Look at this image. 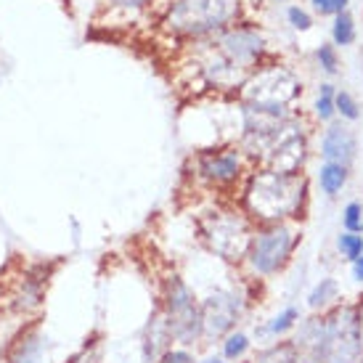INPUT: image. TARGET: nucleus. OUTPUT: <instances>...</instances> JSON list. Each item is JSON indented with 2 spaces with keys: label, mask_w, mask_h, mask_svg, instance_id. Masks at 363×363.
Returning a JSON list of instances; mask_svg holds the SVG:
<instances>
[{
  "label": "nucleus",
  "mask_w": 363,
  "mask_h": 363,
  "mask_svg": "<svg viewBox=\"0 0 363 363\" xmlns=\"http://www.w3.org/2000/svg\"><path fill=\"white\" fill-rule=\"evenodd\" d=\"M308 191L311 189L303 172H276L262 167L244 189V207L262 225L294 223L303 218Z\"/></svg>",
  "instance_id": "nucleus-1"
},
{
  "label": "nucleus",
  "mask_w": 363,
  "mask_h": 363,
  "mask_svg": "<svg viewBox=\"0 0 363 363\" xmlns=\"http://www.w3.org/2000/svg\"><path fill=\"white\" fill-rule=\"evenodd\" d=\"M303 242V231L294 223H268L260 225L252 236L250 252L244 257L247 268L257 281H268L281 276L289 262L294 260V252Z\"/></svg>",
  "instance_id": "nucleus-2"
},
{
  "label": "nucleus",
  "mask_w": 363,
  "mask_h": 363,
  "mask_svg": "<svg viewBox=\"0 0 363 363\" xmlns=\"http://www.w3.org/2000/svg\"><path fill=\"white\" fill-rule=\"evenodd\" d=\"M162 311L170 321L172 340L181 345H194L204 340L202 305L194 297L191 286L178 273H170L162 281Z\"/></svg>",
  "instance_id": "nucleus-3"
},
{
  "label": "nucleus",
  "mask_w": 363,
  "mask_h": 363,
  "mask_svg": "<svg viewBox=\"0 0 363 363\" xmlns=\"http://www.w3.org/2000/svg\"><path fill=\"white\" fill-rule=\"evenodd\" d=\"M326 315V342H323V363H363V337L358 303L342 300Z\"/></svg>",
  "instance_id": "nucleus-4"
},
{
  "label": "nucleus",
  "mask_w": 363,
  "mask_h": 363,
  "mask_svg": "<svg viewBox=\"0 0 363 363\" xmlns=\"http://www.w3.org/2000/svg\"><path fill=\"white\" fill-rule=\"evenodd\" d=\"M262 162L265 170L276 172H303V164L308 160V135L300 128L297 117H286V120L271 133L265 141L257 146L252 154Z\"/></svg>",
  "instance_id": "nucleus-5"
},
{
  "label": "nucleus",
  "mask_w": 363,
  "mask_h": 363,
  "mask_svg": "<svg viewBox=\"0 0 363 363\" xmlns=\"http://www.w3.org/2000/svg\"><path fill=\"white\" fill-rule=\"evenodd\" d=\"M239 13V0H178L167 13V27L181 35L220 30Z\"/></svg>",
  "instance_id": "nucleus-6"
},
{
  "label": "nucleus",
  "mask_w": 363,
  "mask_h": 363,
  "mask_svg": "<svg viewBox=\"0 0 363 363\" xmlns=\"http://www.w3.org/2000/svg\"><path fill=\"white\" fill-rule=\"evenodd\" d=\"M252 236V225L233 212H215L202 223V239L207 242V247L228 262H244Z\"/></svg>",
  "instance_id": "nucleus-7"
},
{
  "label": "nucleus",
  "mask_w": 363,
  "mask_h": 363,
  "mask_svg": "<svg viewBox=\"0 0 363 363\" xmlns=\"http://www.w3.org/2000/svg\"><path fill=\"white\" fill-rule=\"evenodd\" d=\"M244 88V104L257 106H281L289 109V104L303 93V82L286 67H265L247 77Z\"/></svg>",
  "instance_id": "nucleus-8"
},
{
  "label": "nucleus",
  "mask_w": 363,
  "mask_h": 363,
  "mask_svg": "<svg viewBox=\"0 0 363 363\" xmlns=\"http://www.w3.org/2000/svg\"><path fill=\"white\" fill-rule=\"evenodd\" d=\"M199 305H202L204 340H225L231 332H236V323L242 321L247 297L233 289H215Z\"/></svg>",
  "instance_id": "nucleus-9"
},
{
  "label": "nucleus",
  "mask_w": 363,
  "mask_h": 363,
  "mask_svg": "<svg viewBox=\"0 0 363 363\" xmlns=\"http://www.w3.org/2000/svg\"><path fill=\"white\" fill-rule=\"evenodd\" d=\"M292 345L297 347L300 363H323V342H326V315L323 313H311L303 315L292 332Z\"/></svg>",
  "instance_id": "nucleus-10"
},
{
  "label": "nucleus",
  "mask_w": 363,
  "mask_h": 363,
  "mask_svg": "<svg viewBox=\"0 0 363 363\" xmlns=\"http://www.w3.org/2000/svg\"><path fill=\"white\" fill-rule=\"evenodd\" d=\"M321 157L323 162H337V164H345V167H353L355 157H358L355 133L342 122H329V128L323 130L321 138Z\"/></svg>",
  "instance_id": "nucleus-11"
},
{
  "label": "nucleus",
  "mask_w": 363,
  "mask_h": 363,
  "mask_svg": "<svg viewBox=\"0 0 363 363\" xmlns=\"http://www.w3.org/2000/svg\"><path fill=\"white\" fill-rule=\"evenodd\" d=\"M199 172L215 186H228L239 181L242 175V152L239 149H223V152H207L199 157Z\"/></svg>",
  "instance_id": "nucleus-12"
},
{
  "label": "nucleus",
  "mask_w": 363,
  "mask_h": 363,
  "mask_svg": "<svg viewBox=\"0 0 363 363\" xmlns=\"http://www.w3.org/2000/svg\"><path fill=\"white\" fill-rule=\"evenodd\" d=\"M172 332H170V321L162 308L152 313V318L146 323V332H143V342H141V361L143 363H160L162 355L172 347Z\"/></svg>",
  "instance_id": "nucleus-13"
},
{
  "label": "nucleus",
  "mask_w": 363,
  "mask_h": 363,
  "mask_svg": "<svg viewBox=\"0 0 363 363\" xmlns=\"http://www.w3.org/2000/svg\"><path fill=\"white\" fill-rule=\"evenodd\" d=\"M220 48H223V56L228 61L239 64L242 69H250L255 61L260 59L262 38L257 32H250V30H233L220 40Z\"/></svg>",
  "instance_id": "nucleus-14"
},
{
  "label": "nucleus",
  "mask_w": 363,
  "mask_h": 363,
  "mask_svg": "<svg viewBox=\"0 0 363 363\" xmlns=\"http://www.w3.org/2000/svg\"><path fill=\"white\" fill-rule=\"evenodd\" d=\"M303 321V311H300V305H284L281 311L276 313L273 318L257 326L255 329V337L260 340V342H276V340H286V337H292V332L297 329V323Z\"/></svg>",
  "instance_id": "nucleus-15"
},
{
  "label": "nucleus",
  "mask_w": 363,
  "mask_h": 363,
  "mask_svg": "<svg viewBox=\"0 0 363 363\" xmlns=\"http://www.w3.org/2000/svg\"><path fill=\"white\" fill-rule=\"evenodd\" d=\"M337 303H342V286L334 276H323L311 286V292L305 297V305L311 313H326L332 311Z\"/></svg>",
  "instance_id": "nucleus-16"
},
{
  "label": "nucleus",
  "mask_w": 363,
  "mask_h": 363,
  "mask_svg": "<svg viewBox=\"0 0 363 363\" xmlns=\"http://www.w3.org/2000/svg\"><path fill=\"white\" fill-rule=\"evenodd\" d=\"M350 181V167L337 164V162H321V170H318V186L329 199H337L345 191V186Z\"/></svg>",
  "instance_id": "nucleus-17"
},
{
  "label": "nucleus",
  "mask_w": 363,
  "mask_h": 363,
  "mask_svg": "<svg viewBox=\"0 0 363 363\" xmlns=\"http://www.w3.org/2000/svg\"><path fill=\"white\" fill-rule=\"evenodd\" d=\"M257 363H300V355H297V347L292 345V340H276V342L265 345L257 350L255 355Z\"/></svg>",
  "instance_id": "nucleus-18"
},
{
  "label": "nucleus",
  "mask_w": 363,
  "mask_h": 363,
  "mask_svg": "<svg viewBox=\"0 0 363 363\" xmlns=\"http://www.w3.org/2000/svg\"><path fill=\"white\" fill-rule=\"evenodd\" d=\"M252 350V337L247 332H231L225 340H223V358L228 363H239L247 358V353Z\"/></svg>",
  "instance_id": "nucleus-19"
},
{
  "label": "nucleus",
  "mask_w": 363,
  "mask_h": 363,
  "mask_svg": "<svg viewBox=\"0 0 363 363\" xmlns=\"http://www.w3.org/2000/svg\"><path fill=\"white\" fill-rule=\"evenodd\" d=\"M337 255L345 262H355L363 255V233L340 231L337 233Z\"/></svg>",
  "instance_id": "nucleus-20"
},
{
  "label": "nucleus",
  "mask_w": 363,
  "mask_h": 363,
  "mask_svg": "<svg viewBox=\"0 0 363 363\" xmlns=\"http://www.w3.org/2000/svg\"><path fill=\"white\" fill-rule=\"evenodd\" d=\"M332 38H334V45H342V48L355 43V21L347 11H342V13H337V16H334Z\"/></svg>",
  "instance_id": "nucleus-21"
},
{
  "label": "nucleus",
  "mask_w": 363,
  "mask_h": 363,
  "mask_svg": "<svg viewBox=\"0 0 363 363\" xmlns=\"http://www.w3.org/2000/svg\"><path fill=\"white\" fill-rule=\"evenodd\" d=\"M334 96H337V88L329 85V82H323L321 91H318V99H315V117L321 122H334L337 117V106H334Z\"/></svg>",
  "instance_id": "nucleus-22"
},
{
  "label": "nucleus",
  "mask_w": 363,
  "mask_h": 363,
  "mask_svg": "<svg viewBox=\"0 0 363 363\" xmlns=\"http://www.w3.org/2000/svg\"><path fill=\"white\" fill-rule=\"evenodd\" d=\"M334 106H337V114H340L345 122L361 120V106H358V101L353 99V93L337 91V96H334Z\"/></svg>",
  "instance_id": "nucleus-23"
},
{
  "label": "nucleus",
  "mask_w": 363,
  "mask_h": 363,
  "mask_svg": "<svg viewBox=\"0 0 363 363\" xmlns=\"http://www.w3.org/2000/svg\"><path fill=\"white\" fill-rule=\"evenodd\" d=\"M342 231L363 233V204L347 202L342 210Z\"/></svg>",
  "instance_id": "nucleus-24"
},
{
  "label": "nucleus",
  "mask_w": 363,
  "mask_h": 363,
  "mask_svg": "<svg viewBox=\"0 0 363 363\" xmlns=\"http://www.w3.org/2000/svg\"><path fill=\"white\" fill-rule=\"evenodd\" d=\"M11 363H43V345L40 340H27L21 345V350L13 355Z\"/></svg>",
  "instance_id": "nucleus-25"
},
{
  "label": "nucleus",
  "mask_w": 363,
  "mask_h": 363,
  "mask_svg": "<svg viewBox=\"0 0 363 363\" xmlns=\"http://www.w3.org/2000/svg\"><path fill=\"white\" fill-rule=\"evenodd\" d=\"M315 59L321 64V69L326 74H337V67H340V59H337V51H334V45H318V51H315Z\"/></svg>",
  "instance_id": "nucleus-26"
},
{
  "label": "nucleus",
  "mask_w": 363,
  "mask_h": 363,
  "mask_svg": "<svg viewBox=\"0 0 363 363\" xmlns=\"http://www.w3.org/2000/svg\"><path fill=\"white\" fill-rule=\"evenodd\" d=\"M286 16H289V24H292L294 30L305 32V30H311V27H313V19L305 13L303 9H297V6H292V9L286 11Z\"/></svg>",
  "instance_id": "nucleus-27"
},
{
  "label": "nucleus",
  "mask_w": 363,
  "mask_h": 363,
  "mask_svg": "<svg viewBox=\"0 0 363 363\" xmlns=\"http://www.w3.org/2000/svg\"><path fill=\"white\" fill-rule=\"evenodd\" d=\"M160 363H196V361H194V355L186 347H170L167 353L162 355Z\"/></svg>",
  "instance_id": "nucleus-28"
},
{
  "label": "nucleus",
  "mask_w": 363,
  "mask_h": 363,
  "mask_svg": "<svg viewBox=\"0 0 363 363\" xmlns=\"http://www.w3.org/2000/svg\"><path fill=\"white\" fill-rule=\"evenodd\" d=\"M313 6L315 11H321V13H342L347 9V0H313Z\"/></svg>",
  "instance_id": "nucleus-29"
},
{
  "label": "nucleus",
  "mask_w": 363,
  "mask_h": 363,
  "mask_svg": "<svg viewBox=\"0 0 363 363\" xmlns=\"http://www.w3.org/2000/svg\"><path fill=\"white\" fill-rule=\"evenodd\" d=\"M350 276H353V281L363 284V255L355 262H350Z\"/></svg>",
  "instance_id": "nucleus-30"
},
{
  "label": "nucleus",
  "mask_w": 363,
  "mask_h": 363,
  "mask_svg": "<svg viewBox=\"0 0 363 363\" xmlns=\"http://www.w3.org/2000/svg\"><path fill=\"white\" fill-rule=\"evenodd\" d=\"M117 6H122V9H141V6H146L149 0H114Z\"/></svg>",
  "instance_id": "nucleus-31"
},
{
  "label": "nucleus",
  "mask_w": 363,
  "mask_h": 363,
  "mask_svg": "<svg viewBox=\"0 0 363 363\" xmlns=\"http://www.w3.org/2000/svg\"><path fill=\"white\" fill-rule=\"evenodd\" d=\"M355 303H358V318H361V337H363V294L355 300Z\"/></svg>",
  "instance_id": "nucleus-32"
},
{
  "label": "nucleus",
  "mask_w": 363,
  "mask_h": 363,
  "mask_svg": "<svg viewBox=\"0 0 363 363\" xmlns=\"http://www.w3.org/2000/svg\"><path fill=\"white\" fill-rule=\"evenodd\" d=\"M196 363H228L223 355H212V358H204V361H196Z\"/></svg>",
  "instance_id": "nucleus-33"
},
{
  "label": "nucleus",
  "mask_w": 363,
  "mask_h": 363,
  "mask_svg": "<svg viewBox=\"0 0 363 363\" xmlns=\"http://www.w3.org/2000/svg\"><path fill=\"white\" fill-rule=\"evenodd\" d=\"M239 363H257L255 358H244V361H239Z\"/></svg>",
  "instance_id": "nucleus-34"
}]
</instances>
